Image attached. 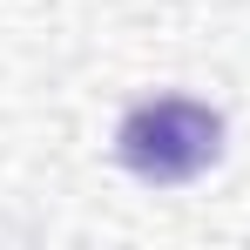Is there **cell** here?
Returning a JSON list of instances; mask_svg holds the SVG:
<instances>
[{
  "label": "cell",
  "instance_id": "1",
  "mask_svg": "<svg viewBox=\"0 0 250 250\" xmlns=\"http://www.w3.org/2000/svg\"><path fill=\"white\" fill-rule=\"evenodd\" d=\"M216 156H223V115L209 102H189V95H149L115 128V163L156 189L196 183Z\"/></svg>",
  "mask_w": 250,
  "mask_h": 250
}]
</instances>
